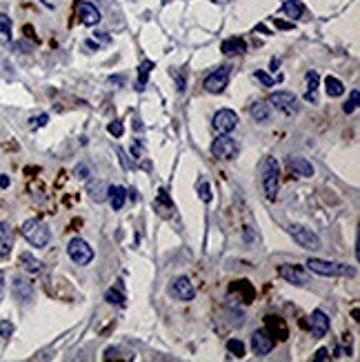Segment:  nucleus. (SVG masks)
Returning a JSON list of instances; mask_svg holds the SVG:
<instances>
[{
  "mask_svg": "<svg viewBox=\"0 0 360 362\" xmlns=\"http://www.w3.org/2000/svg\"><path fill=\"white\" fill-rule=\"evenodd\" d=\"M307 269L316 275H325V278H349L356 275V269L349 265H342V262H329V260H320V258H309L307 260Z\"/></svg>",
  "mask_w": 360,
  "mask_h": 362,
  "instance_id": "nucleus-1",
  "label": "nucleus"
},
{
  "mask_svg": "<svg viewBox=\"0 0 360 362\" xmlns=\"http://www.w3.org/2000/svg\"><path fill=\"white\" fill-rule=\"evenodd\" d=\"M260 174H263V189L269 200L278 198V184H280V164L276 158L267 156L260 164Z\"/></svg>",
  "mask_w": 360,
  "mask_h": 362,
  "instance_id": "nucleus-2",
  "label": "nucleus"
},
{
  "mask_svg": "<svg viewBox=\"0 0 360 362\" xmlns=\"http://www.w3.org/2000/svg\"><path fill=\"white\" fill-rule=\"evenodd\" d=\"M20 233L24 236V240H27L29 245L38 247V249L47 247L49 240H51V231H49V227L45 225V222H40V220H27V222H23Z\"/></svg>",
  "mask_w": 360,
  "mask_h": 362,
  "instance_id": "nucleus-3",
  "label": "nucleus"
},
{
  "mask_svg": "<svg viewBox=\"0 0 360 362\" xmlns=\"http://www.w3.org/2000/svg\"><path fill=\"white\" fill-rule=\"evenodd\" d=\"M240 147L234 138H229V134H220L216 140L212 142V156L218 160H234L238 156Z\"/></svg>",
  "mask_w": 360,
  "mask_h": 362,
  "instance_id": "nucleus-4",
  "label": "nucleus"
},
{
  "mask_svg": "<svg viewBox=\"0 0 360 362\" xmlns=\"http://www.w3.org/2000/svg\"><path fill=\"white\" fill-rule=\"evenodd\" d=\"M229 76H231V67H229V65L218 67L216 71H212L209 76L205 78L202 87H205V91H209V93H220V91H225L227 82H229Z\"/></svg>",
  "mask_w": 360,
  "mask_h": 362,
  "instance_id": "nucleus-5",
  "label": "nucleus"
},
{
  "mask_svg": "<svg viewBox=\"0 0 360 362\" xmlns=\"http://www.w3.org/2000/svg\"><path fill=\"white\" fill-rule=\"evenodd\" d=\"M67 253H69V258H72L76 265H82V267L89 265V262L94 260V249L87 245L82 238H73V240L69 242Z\"/></svg>",
  "mask_w": 360,
  "mask_h": 362,
  "instance_id": "nucleus-6",
  "label": "nucleus"
},
{
  "mask_svg": "<svg viewBox=\"0 0 360 362\" xmlns=\"http://www.w3.org/2000/svg\"><path fill=\"white\" fill-rule=\"evenodd\" d=\"M289 231H291V236L296 238V242L303 247V249H313V251H316V249H320V238H318L316 233L312 231V229L300 227V225H293Z\"/></svg>",
  "mask_w": 360,
  "mask_h": 362,
  "instance_id": "nucleus-7",
  "label": "nucleus"
},
{
  "mask_svg": "<svg viewBox=\"0 0 360 362\" xmlns=\"http://www.w3.org/2000/svg\"><path fill=\"white\" fill-rule=\"evenodd\" d=\"M169 294L176 300H180V302H189V300H193V295H196V289H193L192 280H189L187 275H180V278L173 280V285L169 287Z\"/></svg>",
  "mask_w": 360,
  "mask_h": 362,
  "instance_id": "nucleus-8",
  "label": "nucleus"
},
{
  "mask_svg": "<svg viewBox=\"0 0 360 362\" xmlns=\"http://www.w3.org/2000/svg\"><path fill=\"white\" fill-rule=\"evenodd\" d=\"M278 275L283 278V280L291 282V285H298V287H303L309 282L307 273H305L303 267H298V265H280L278 267Z\"/></svg>",
  "mask_w": 360,
  "mask_h": 362,
  "instance_id": "nucleus-9",
  "label": "nucleus"
},
{
  "mask_svg": "<svg viewBox=\"0 0 360 362\" xmlns=\"http://www.w3.org/2000/svg\"><path fill=\"white\" fill-rule=\"evenodd\" d=\"M269 102L276 107V109L285 111V113H296L298 111V98L291 91H278L269 96Z\"/></svg>",
  "mask_w": 360,
  "mask_h": 362,
  "instance_id": "nucleus-10",
  "label": "nucleus"
},
{
  "mask_svg": "<svg viewBox=\"0 0 360 362\" xmlns=\"http://www.w3.org/2000/svg\"><path fill=\"white\" fill-rule=\"evenodd\" d=\"M236 125H238V116H236V111L231 109H220L214 116V127H216V131H220V134H231V131L236 129Z\"/></svg>",
  "mask_w": 360,
  "mask_h": 362,
  "instance_id": "nucleus-11",
  "label": "nucleus"
},
{
  "mask_svg": "<svg viewBox=\"0 0 360 362\" xmlns=\"http://www.w3.org/2000/svg\"><path fill=\"white\" fill-rule=\"evenodd\" d=\"M251 349L256 356H267L274 349V338L269 336V331H254L251 336Z\"/></svg>",
  "mask_w": 360,
  "mask_h": 362,
  "instance_id": "nucleus-12",
  "label": "nucleus"
},
{
  "mask_svg": "<svg viewBox=\"0 0 360 362\" xmlns=\"http://www.w3.org/2000/svg\"><path fill=\"white\" fill-rule=\"evenodd\" d=\"M309 329H312L313 338H325L327 331H329V318H327L325 311L316 309L312 316H309Z\"/></svg>",
  "mask_w": 360,
  "mask_h": 362,
  "instance_id": "nucleus-13",
  "label": "nucleus"
},
{
  "mask_svg": "<svg viewBox=\"0 0 360 362\" xmlns=\"http://www.w3.org/2000/svg\"><path fill=\"white\" fill-rule=\"evenodd\" d=\"M78 16H80V23L87 24V27H94V24L100 23V11L96 9V5L87 2V0H80L78 2Z\"/></svg>",
  "mask_w": 360,
  "mask_h": 362,
  "instance_id": "nucleus-14",
  "label": "nucleus"
},
{
  "mask_svg": "<svg viewBox=\"0 0 360 362\" xmlns=\"http://www.w3.org/2000/svg\"><path fill=\"white\" fill-rule=\"evenodd\" d=\"M14 247V229L7 222H0V256L7 258Z\"/></svg>",
  "mask_w": 360,
  "mask_h": 362,
  "instance_id": "nucleus-15",
  "label": "nucleus"
},
{
  "mask_svg": "<svg viewBox=\"0 0 360 362\" xmlns=\"http://www.w3.org/2000/svg\"><path fill=\"white\" fill-rule=\"evenodd\" d=\"M14 295L20 300V302H29L34 298V289H31V282L24 280V278H16L14 280Z\"/></svg>",
  "mask_w": 360,
  "mask_h": 362,
  "instance_id": "nucleus-16",
  "label": "nucleus"
},
{
  "mask_svg": "<svg viewBox=\"0 0 360 362\" xmlns=\"http://www.w3.org/2000/svg\"><path fill=\"white\" fill-rule=\"evenodd\" d=\"M220 49L225 56H240V53L247 51V43L242 38H238V36H234V38H227L220 45Z\"/></svg>",
  "mask_w": 360,
  "mask_h": 362,
  "instance_id": "nucleus-17",
  "label": "nucleus"
},
{
  "mask_svg": "<svg viewBox=\"0 0 360 362\" xmlns=\"http://www.w3.org/2000/svg\"><path fill=\"white\" fill-rule=\"evenodd\" d=\"M289 167H291V169L296 171L298 176H305V178L313 176V164L309 162L307 158H300V156H291V158H289Z\"/></svg>",
  "mask_w": 360,
  "mask_h": 362,
  "instance_id": "nucleus-18",
  "label": "nucleus"
},
{
  "mask_svg": "<svg viewBox=\"0 0 360 362\" xmlns=\"http://www.w3.org/2000/svg\"><path fill=\"white\" fill-rule=\"evenodd\" d=\"M107 200L111 203V209H114V211H120L127 203V189L125 187H109Z\"/></svg>",
  "mask_w": 360,
  "mask_h": 362,
  "instance_id": "nucleus-19",
  "label": "nucleus"
},
{
  "mask_svg": "<svg viewBox=\"0 0 360 362\" xmlns=\"http://www.w3.org/2000/svg\"><path fill=\"white\" fill-rule=\"evenodd\" d=\"M87 193H89L92 200H96V203H105L107 193H109V187H107L102 180H92V182L87 184Z\"/></svg>",
  "mask_w": 360,
  "mask_h": 362,
  "instance_id": "nucleus-20",
  "label": "nucleus"
},
{
  "mask_svg": "<svg viewBox=\"0 0 360 362\" xmlns=\"http://www.w3.org/2000/svg\"><path fill=\"white\" fill-rule=\"evenodd\" d=\"M267 331H274L278 333L280 340H287L289 338V331H287V324L278 318V316H267Z\"/></svg>",
  "mask_w": 360,
  "mask_h": 362,
  "instance_id": "nucleus-21",
  "label": "nucleus"
},
{
  "mask_svg": "<svg viewBox=\"0 0 360 362\" xmlns=\"http://www.w3.org/2000/svg\"><path fill=\"white\" fill-rule=\"evenodd\" d=\"M249 113H251V118H254L256 122H267L269 118H271L269 105H267V102H263V100L254 102V105H251V109H249Z\"/></svg>",
  "mask_w": 360,
  "mask_h": 362,
  "instance_id": "nucleus-22",
  "label": "nucleus"
},
{
  "mask_svg": "<svg viewBox=\"0 0 360 362\" xmlns=\"http://www.w3.org/2000/svg\"><path fill=\"white\" fill-rule=\"evenodd\" d=\"M325 91L329 98H340L342 93H345V85H342L336 76H327L325 78Z\"/></svg>",
  "mask_w": 360,
  "mask_h": 362,
  "instance_id": "nucleus-23",
  "label": "nucleus"
},
{
  "mask_svg": "<svg viewBox=\"0 0 360 362\" xmlns=\"http://www.w3.org/2000/svg\"><path fill=\"white\" fill-rule=\"evenodd\" d=\"M151 69H154V63H151V60H143V63H140V67H138V82H136V89H138V91H143V89L147 87V80H149Z\"/></svg>",
  "mask_w": 360,
  "mask_h": 362,
  "instance_id": "nucleus-24",
  "label": "nucleus"
},
{
  "mask_svg": "<svg viewBox=\"0 0 360 362\" xmlns=\"http://www.w3.org/2000/svg\"><path fill=\"white\" fill-rule=\"evenodd\" d=\"M303 5L298 2V0H287L283 5V14L287 16V18H291V20H298V18H303Z\"/></svg>",
  "mask_w": 360,
  "mask_h": 362,
  "instance_id": "nucleus-25",
  "label": "nucleus"
},
{
  "mask_svg": "<svg viewBox=\"0 0 360 362\" xmlns=\"http://www.w3.org/2000/svg\"><path fill=\"white\" fill-rule=\"evenodd\" d=\"M20 265H23V269L29 271V273H38V271L43 269V262L36 260L31 253H20Z\"/></svg>",
  "mask_w": 360,
  "mask_h": 362,
  "instance_id": "nucleus-26",
  "label": "nucleus"
},
{
  "mask_svg": "<svg viewBox=\"0 0 360 362\" xmlns=\"http://www.w3.org/2000/svg\"><path fill=\"white\" fill-rule=\"evenodd\" d=\"M316 89H318V73L309 71L307 73V93H305V100L316 102Z\"/></svg>",
  "mask_w": 360,
  "mask_h": 362,
  "instance_id": "nucleus-27",
  "label": "nucleus"
},
{
  "mask_svg": "<svg viewBox=\"0 0 360 362\" xmlns=\"http://www.w3.org/2000/svg\"><path fill=\"white\" fill-rule=\"evenodd\" d=\"M0 43H11V18L0 14Z\"/></svg>",
  "mask_w": 360,
  "mask_h": 362,
  "instance_id": "nucleus-28",
  "label": "nucleus"
},
{
  "mask_svg": "<svg viewBox=\"0 0 360 362\" xmlns=\"http://www.w3.org/2000/svg\"><path fill=\"white\" fill-rule=\"evenodd\" d=\"M231 291H245V302L249 304L251 300H254V287L249 285V280H236L234 285H231Z\"/></svg>",
  "mask_w": 360,
  "mask_h": 362,
  "instance_id": "nucleus-29",
  "label": "nucleus"
},
{
  "mask_svg": "<svg viewBox=\"0 0 360 362\" xmlns=\"http://www.w3.org/2000/svg\"><path fill=\"white\" fill-rule=\"evenodd\" d=\"M227 351L236 358H242L245 356V344H242V340L231 338V340H227Z\"/></svg>",
  "mask_w": 360,
  "mask_h": 362,
  "instance_id": "nucleus-30",
  "label": "nucleus"
},
{
  "mask_svg": "<svg viewBox=\"0 0 360 362\" xmlns=\"http://www.w3.org/2000/svg\"><path fill=\"white\" fill-rule=\"evenodd\" d=\"M358 100H360V89H351V96H349V100L342 105V111H345V113H354V111L358 109Z\"/></svg>",
  "mask_w": 360,
  "mask_h": 362,
  "instance_id": "nucleus-31",
  "label": "nucleus"
},
{
  "mask_svg": "<svg viewBox=\"0 0 360 362\" xmlns=\"http://www.w3.org/2000/svg\"><path fill=\"white\" fill-rule=\"evenodd\" d=\"M105 300L109 304H116V307H122V304H125V295L120 294L118 289H107L105 291Z\"/></svg>",
  "mask_w": 360,
  "mask_h": 362,
  "instance_id": "nucleus-32",
  "label": "nucleus"
},
{
  "mask_svg": "<svg viewBox=\"0 0 360 362\" xmlns=\"http://www.w3.org/2000/svg\"><path fill=\"white\" fill-rule=\"evenodd\" d=\"M198 193H200L202 203H212V187H209L207 180H200V182H198Z\"/></svg>",
  "mask_w": 360,
  "mask_h": 362,
  "instance_id": "nucleus-33",
  "label": "nucleus"
},
{
  "mask_svg": "<svg viewBox=\"0 0 360 362\" xmlns=\"http://www.w3.org/2000/svg\"><path fill=\"white\" fill-rule=\"evenodd\" d=\"M47 122H49V116L47 113H40V116L29 118V129H40V127H45Z\"/></svg>",
  "mask_w": 360,
  "mask_h": 362,
  "instance_id": "nucleus-34",
  "label": "nucleus"
},
{
  "mask_svg": "<svg viewBox=\"0 0 360 362\" xmlns=\"http://www.w3.org/2000/svg\"><path fill=\"white\" fill-rule=\"evenodd\" d=\"M254 76H256V78H258V80H260V82H263V87H274V85H276V80H274V78L269 76V73H267V71H263V69H258V71H256V73H254Z\"/></svg>",
  "mask_w": 360,
  "mask_h": 362,
  "instance_id": "nucleus-35",
  "label": "nucleus"
},
{
  "mask_svg": "<svg viewBox=\"0 0 360 362\" xmlns=\"http://www.w3.org/2000/svg\"><path fill=\"white\" fill-rule=\"evenodd\" d=\"M107 129H109V134H111V136H116V138H120V136L125 134V127H122V122H120V120L109 122V127H107Z\"/></svg>",
  "mask_w": 360,
  "mask_h": 362,
  "instance_id": "nucleus-36",
  "label": "nucleus"
},
{
  "mask_svg": "<svg viewBox=\"0 0 360 362\" xmlns=\"http://www.w3.org/2000/svg\"><path fill=\"white\" fill-rule=\"evenodd\" d=\"M0 333H2V338H11V333H14V324L9 320H2L0 324Z\"/></svg>",
  "mask_w": 360,
  "mask_h": 362,
  "instance_id": "nucleus-37",
  "label": "nucleus"
},
{
  "mask_svg": "<svg viewBox=\"0 0 360 362\" xmlns=\"http://www.w3.org/2000/svg\"><path fill=\"white\" fill-rule=\"evenodd\" d=\"M76 178H89V174H92V169H89V164H78L76 167Z\"/></svg>",
  "mask_w": 360,
  "mask_h": 362,
  "instance_id": "nucleus-38",
  "label": "nucleus"
},
{
  "mask_svg": "<svg viewBox=\"0 0 360 362\" xmlns=\"http://www.w3.org/2000/svg\"><path fill=\"white\" fill-rule=\"evenodd\" d=\"M274 24L278 27V29H283V31L293 29V23H287V20H280V18H276V20H274Z\"/></svg>",
  "mask_w": 360,
  "mask_h": 362,
  "instance_id": "nucleus-39",
  "label": "nucleus"
},
{
  "mask_svg": "<svg viewBox=\"0 0 360 362\" xmlns=\"http://www.w3.org/2000/svg\"><path fill=\"white\" fill-rule=\"evenodd\" d=\"M313 358H316L318 362H322V360H329V351H327V349H318V351H316V356H313Z\"/></svg>",
  "mask_w": 360,
  "mask_h": 362,
  "instance_id": "nucleus-40",
  "label": "nucleus"
},
{
  "mask_svg": "<svg viewBox=\"0 0 360 362\" xmlns=\"http://www.w3.org/2000/svg\"><path fill=\"white\" fill-rule=\"evenodd\" d=\"M171 76L176 78V85H178V91H183L185 89V78L180 76V73H176V71H171Z\"/></svg>",
  "mask_w": 360,
  "mask_h": 362,
  "instance_id": "nucleus-41",
  "label": "nucleus"
},
{
  "mask_svg": "<svg viewBox=\"0 0 360 362\" xmlns=\"http://www.w3.org/2000/svg\"><path fill=\"white\" fill-rule=\"evenodd\" d=\"M2 295H5V271H0V302H2Z\"/></svg>",
  "mask_w": 360,
  "mask_h": 362,
  "instance_id": "nucleus-42",
  "label": "nucleus"
},
{
  "mask_svg": "<svg viewBox=\"0 0 360 362\" xmlns=\"http://www.w3.org/2000/svg\"><path fill=\"white\" fill-rule=\"evenodd\" d=\"M96 40H98V43H102V45H109V43H111V38H109V36L100 34V31H98V34H96Z\"/></svg>",
  "mask_w": 360,
  "mask_h": 362,
  "instance_id": "nucleus-43",
  "label": "nucleus"
},
{
  "mask_svg": "<svg viewBox=\"0 0 360 362\" xmlns=\"http://www.w3.org/2000/svg\"><path fill=\"white\" fill-rule=\"evenodd\" d=\"M109 82H114V85H125V76H111Z\"/></svg>",
  "mask_w": 360,
  "mask_h": 362,
  "instance_id": "nucleus-44",
  "label": "nucleus"
},
{
  "mask_svg": "<svg viewBox=\"0 0 360 362\" xmlns=\"http://www.w3.org/2000/svg\"><path fill=\"white\" fill-rule=\"evenodd\" d=\"M9 182H11V180H9V176H5V174L0 176V187H2V189H7V187H9Z\"/></svg>",
  "mask_w": 360,
  "mask_h": 362,
  "instance_id": "nucleus-45",
  "label": "nucleus"
},
{
  "mask_svg": "<svg viewBox=\"0 0 360 362\" xmlns=\"http://www.w3.org/2000/svg\"><path fill=\"white\" fill-rule=\"evenodd\" d=\"M278 65H280L278 58H271V71H276V69H278Z\"/></svg>",
  "mask_w": 360,
  "mask_h": 362,
  "instance_id": "nucleus-46",
  "label": "nucleus"
},
{
  "mask_svg": "<svg viewBox=\"0 0 360 362\" xmlns=\"http://www.w3.org/2000/svg\"><path fill=\"white\" fill-rule=\"evenodd\" d=\"M40 2H45V0H40ZM45 5H47V2H45ZM47 7H49V5H47Z\"/></svg>",
  "mask_w": 360,
  "mask_h": 362,
  "instance_id": "nucleus-47",
  "label": "nucleus"
}]
</instances>
